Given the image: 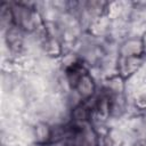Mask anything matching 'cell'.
Masks as SVG:
<instances>
[{
  "label": "cell",
  "instance_id": "1",
  "mask_svg": "<svg viewBox=\"0 0 146 146\" xmlns=\"http://www.w3.org/2000/svg\"><path fill=\"white\" fill-rule=\"evenodd\" d=\"M145 55L143 51V46L140 39H128L125 40L119 49L116 71L117 76L123 81L132 76L143 65Z\"/></svg>",
  "mask_w": 146,
  "mask_h": 146
},
{
  "label": "cell",
  "instance_id": "2",
  "mask_svg": "<svg viewBox=\"0 0 146 146\" xmlns=\"http://www.w3.org/2000/svg\"><path fill=\"white\" fill-rule=\"evenodd\" d=\"M65 75L70 88L78 94L82 102L91 99L96 91L95 80L88 67L80 60L70 64L65 70Z\"/></svg>",
  "mask_w": 146,
  "mask_h": 146
},
{
  "label": "cell",
  "instance_id": "3",
  "mask_svg": "<svg viewBox=\"0 0 146 146\" xmlns=\"http://www.w3.org/2000/svg\"><path fill=\"white\" fill-rule=\"evenodd\" d=\"M35 139L39 145H44L54 140V129L46 123H39L35 127Z\"/></svg>",
  "mask_w": 146,
  "mask_h": 146
},
{
  "label": "cell",
  "instance_id": "4",
  "mask_svg": "<svg viewBox=\"0 0 146 146\" xmlns=\"http://www.w3.org/2000/svg\"><path fill=\"white\" fill-rule=\"evenodd\" d=\"M140 41H141V46H143L144 55H145V57H146V32L144 33V35H143V38L140 39Z\"/></svg>",
  "mask_w": 146,
  "mask_h": 146
},
{
  "label": "cell",
  "instance_id": "5",
  "mask_svg": "<svg viewBox=\"0 0 146 146\" xmlns=\"http://www.w3.org/2000/svg\"><path fill=\"white\" fill-rule=\"evenodd\" d=\"M135 146H146V140H140L135 144Z\"/></svg>",
  "mask_w": 146,
  "mask_h": 146
}]
</instances>
